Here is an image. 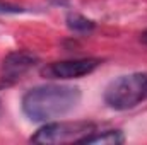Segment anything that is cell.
<instances>
[{
	"label": "cell",
	"mask_w": 147,
	"mask_h": 145,
	"mask_svg": "<svg viewBox=\"0 0 147 145\" xmlns=\"http://www.w3.org/2000/svg\"><path fill=\"white\" fill-rule=\"evenodd\" d=\"M147 97V73H128L111 80L105 91V103L111 109L127 111Z\"/></svg>",
	"instance_id": "obj_2"
},
{
	"label": "cell",
	"mask_w": 147,
	"mask_h": 145,
	"mask_svg": "<svg viewBox=\"0 0 147 145\" xmlns=\"http://www.w3.org/2000/svg\"><path fill=\"white\" fill-rule=\"evenodd\" d=\"M94 21L80 15V14H69L67 15V28L74 33H91L94 29Z\"/></svg>",
	"instance_id": "obj_7"
},
{
	"label": "cell",
	"mask_w": 147,
	"mask_h": 145,
	"mask_svg": "<svg viewBox=\"0 0 147 145\" xmlns=\"http://www.w3.org/2000/svg\"><path fill=\"white\" fill-rule=\"evenodd\" d=\"M125 142V137L120 130H106L101 133L92 132L91 135L82 137L77 144H96V145H118Z\"/></svg>",
	"instance_id": "obj_6"
},
{
	"label": "cell",
	"mask_w": 147,
	"mask_h": 145,
	"mask_svg": "<svg viewBox=\"0 0 147 145\" xmlns=\"http://www.w3.org/2000/svg\"><path fill=\"white\" fill-rule=\"evenodd\" d=\"M80 89L72 85H39L22 97V111L31 121H50L65 116L80 103Z\"/></svg>",
	"instance_id": "obj_1"
},
{
	"label": "cell",
	"mask_w": 147,
	"mask_h": 145,
	"mask_svg": "<svg viewBox=\"0 0 147 145\" xmlns=\"http://www.w3.org/2000/svg\"><path fill=\"white\" fill-rule=\"evenodd\" d=\"M21 12H24L22 7L7 3V2H0V14H21Z\"/></svg>",
	"instance_id": "obj_8"
},
{
	"label": "cell",
	"mask_w": 147,
	"mask_h": 145,
	"mask_svg": "<svg viewBox=\"0 0 147 145\" xmlns=\"http://www.w3.org/2000/svg\"><path fill=\"white\" fill-rule=\"evenodd\" d=\"M94 132V125L89 121H60V123H46L31 137L34 144H65L79 142L82 137L91 135Z\"/></svg>",
	"instance_id": "obj_3"
},
{
	"label": "cell",
	"mask_w": 147,
	"mask_h": 145,
	"mask_svg": "<svg viewBox=\"0 0 147 145\" xmlns=\"http://www.w3.org/2000/svg\"><path fill=\"white\" fill-rule=\"evenodd\" d=\"M0 85H3V84H0Z\"/></svg>",
	"instance_id": "obj_10"
},
{
	"label": "cell",
	"mask_w": 147,
	"mask_h": 145,
	"mask_svg": "<svg viewBox=\"0 0 147 145\" xmlns=\"http://www.w3.org/2000/svg\"><path fill=\"white\" fill-rule=\"evenodd\" d=\"M101 60L98 58H75V60H63L53 62L43 67L41 75L45 79H79L84 75L92 73L99 67Z\"/></svg>",
	"instance_id": "obj_4"
},
{
	"label": "cell",
	"mask_w": 147,
	"mask_h": 145,
	"mask_svg": "<svg viewBox=\"0 0 147 145\" xmlns=\"http://www.w3.org/2000/svg\"><path fill=\"white\" fill-rule=\"evenodd\" d=\"M140 41H142V43H146V44H147V31H144V33L140 34Z\"/></svg>",
	"instance_id": "obj_9"
},
{
	"label": "cell",
	"mask_w": 147,
	"mask_h": 145,
	"mask_svg": "<svg viewBox=\"0 0 147 145\" xmlns=\"http://www.w3.org/2000/svg\"><path fill=\"white\" fill-rule=\"evenodd\" d=\"M36 63H38V56L29 53V51H14V53L7 55L3 58V62H2V80H3V85L12 84L17 79H21V75H24Z\"/></svg>",
	"instance_id": "obj_5"
}]
</instances>
